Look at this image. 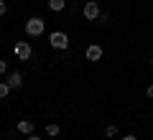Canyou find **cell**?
<instances>
[{"label":"cell","mask_w":153,"mask_h":140,"mask_svg":"<svg viewBox=\"0 0 153 140\" xmlns=\"http://www.w3.org/2000/svg\"><path fill=\"white\" fill-rule=\"evenodd\" d=\"M44 31H46V21H44V18L33 16V18H28V21H26V36L38 38V36H44Z\"/></svg>","instance_id":"obj_1"},{"label":"cell","mask_w":153,"mask_h":140,"mask_svg":"<svg viewBox=\"0 0 153 140\" xmlns=\"http://www.w3.org/2000/svg\"><path fill=\"white\" fill-rule=\"evenodd\" d=\"M49 43L54 49H59V51H66L69 49V36H66L64 31H54V33H49Z\"/></svg>","instance_id":"obj_2"},{"label":"cell","mask_w":153,"mask_h":140,"mask_svg":"<svg viewBox=\"0 0 153 140\" xmlns=\"http://www.w3.org/2000/svg\"><path fill=\"white\" fill-rule=\"evenodd\" d=\"M13 54H16L18 61H28L33 56V49H31V43H28V41H18L16 46H13Z\"/></svg>","instance_id":"obj_3"},{"label":"cell","mask_w":153,"mask_h":140,"mask_svg":"<svg viewBox=\"0 0 153 140\" xmlns=\"http://www.w3.org/2000/svg\"><path fill=\"white\" fill-rule=\"evenodd\" d=\"M82 13H84V18H87V21H97L100 13H102V8H100L97 0H87V3H84V8H82Z\"/></svg>","instance_id":"obj_4"},{"label":"cell","mask_w":153,"mask_h":140,"mask_svg":"<svg viewBox=\"0 0 153 140\" xmlns=\"http://www.w3.org/2000/svg\"><path fill=\"white\" fill-rule=\"evenodd\" d=\"M102 46H100V43H89L87 46V51H84V56H87V61H100L102 59Z\"/></svg>","instance_id":"obj_5"},{"label":"cell","mask_w":153,"mask_h":140,"mask_svg":"<svg viewBox=\"0 0 153 140\" xmlns=\"http://www.w3.org/2000/svg\"><path fill=\"white\" fill-rule=\"evenodd\" d=\"M16 130H18L21 135H26V138H28V135H33V130H36V125H33L31 120H21V122L16 125Z\"/></svg>","instance_id":"obj_6"},{"label":"cell","mask_w":153,"mask_h":140,"mask_svg":"<svg viewBox=\"0 0 153 140\" xmlns=\"http://www.w3.org/2000/svg\"><path fill=\"white\" fill-rule=\"evenodd\" d=\"M5 81L13 87V89H21V87H23V74H21V71H10Z\"/></svg>","instance_id":"obj_7"},{"label":"cell","mask_w":153,"mask_h":140,"mask_svg":"<svg viewBox=\"0 0 153 140\" xmlns=\"http://www.w3.org/2000/svg\"><path fill=\"white\" fill-rule=\"evenodd\" d=\"M117 133H120V130H117V125H115V122H110V125H105V138H107V140H112V138H117Z\"/></svg>","instance_id":"obj_8"},{"label":"cell","mask_w":153,"mask_h":140,"mask_svg":"<svg viewBox=\"0 0 153 140\" xmlns=\"http://www.w3.org/2000/svg\"><path fill=\"white\" fill-rule=\"evenodd\" d=\"M66 8V0H49V10H54V13H61Z\"/></svg>","instance_id":"obj_9"},{"label":"cell","mask_w":153,"mask_h":140,"mask_svg":"<svg viewBox=\"0 0 153 140\" xmlns=\"http://www.w3.org/2000/svg\"><path fill=\"white\" fill-rule=\"evenodd\" d=\"M59 133H61V127L56 122H46V135H49V138H56Z\"/></svg>","instance_id":"obj_10"},{"label":"cell","mask_w":153,"mask_h":140,"mask_svg":"<svg viewBox=\"0 0 153 140\" xmlns=\"http://www.w3.org/2000/svg\"><path fill=\"white\" fill-rule=\"evenodd\" d=\"M13 92V87L8 81H0V99H8V94Z\"/></svg>","instance_id":"obj_11"},{"label":"cell","mask_w":153,"mask_h":140,"mask_svg":"<svg viewBox=\"0 0 153 140\" xmlns=\"http://www.w3.org/2000/svg\"><path fill=\"white\" fill-rule=\"evenodd\" d=\"M107 18H110V13H107V10H102V13H100V18H97V21H100V23H107Z\"/></svg>","instance_id":"obj_12"},{"label":"cell","mask_w":153,"mask_h":140,"mask_svg":"<svg viewBox=\"0 0 153 140\" xmlns=\"http://www.w3.org/2000/svg\"><path fill=\"white\" fill-rule=\"evenodd\" d=\"M5 13H8V3H5V0H0V16H5Z\"/></svg>","instance_id":"obj_13"},{"label":"cell","mask_w":153,"mask_h":140,"mask_svg":"<svg viewBox=\"0 0 153 140\" xmlns=\"http://www.w3.org/2000/svg\"><path fill=\"white\" fill-rule=\"evenodd\" d=\"M5 71H8V61L0 59V74H5Z\"/></svg>","instance_id":"obj_14"},{"label":"cell","mask_w":153,"mask_h":140,"mask_svg":"<svg viewBox=\"0 0 153 140\" xmlns=\"http://www.w3.org/2000/svg\"><path fill=\"white\" fill-rule=\"evenodd\" d=\"M146 97H148V99H153V84H148V87H146Z\"/></svg>","instance_id":"obj_15"},{"label":"cell","mask_w":153,"mask_h":140,"mask_svg":"<svg viewBox=\"0 0 153 140\" xmlns=\"http://www.w3.org/2000/svg\"><path fill=\"white\" fill-rule=\"evenodd\" d=\"M120 140H138V138H135V135H133V133H128V135H123Z\"/></svg>","instance_id":"obj_16"},{"label":"cell","mask_w":153,"mask_h":140,"mask_svg":"<svg viewBox=\"0 0 153 140\" xmlns=\"http://www.w3.org/2000/svg\"><path fill=\"white\" fill-rule=\"evenodd\" d=\"M26 140H41V135H36V133H33V135H28Z\"/></svg>","instance_id":"obj_17"},{"label":"cell","mask_w":153,"mask_h":140,"mask_svg":"<svg viewBox=\"0 0 153 140\" xmlns=\"http://www.w3.org/2000/svg\"><path fill=\"white\" fill-rule=\"evenodd\" d=\"M151 66H153V59H151Z\"/></svg>","instance_id":"obj_18"}]
</instances>
